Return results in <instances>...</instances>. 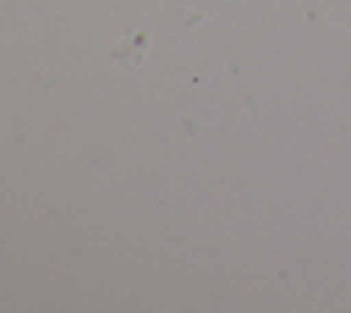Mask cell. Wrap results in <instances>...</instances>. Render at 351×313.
<instances>
[]
</instances>
